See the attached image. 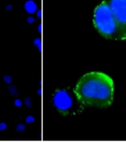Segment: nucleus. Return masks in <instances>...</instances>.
<instances>
[{"label": "nucleus", "mask_w": 126, "mask_h": 142, "mask_svg": "<svg viewBox=\"0 0 126 142\" xmlns=\"http://www.w3.org/2000/svg\"><path fill=\"white\" fill-rule=\"evenodd\" d=\"M36 17H37V18H39V19L41 18V10L38 11L37 13H36Z\"/></svg>", "instance_id": "obj_16"}, {"label": "nucleus", "mask_w": 126, "mask_h": 142, "mask_svg": "<svg viewBox=\"0 0 126 142\" xmlns=\"http://www.w3.org/2000/svg\"><path fill=\"white\" fill-rule=\"evenodd\" d=\"M27 22H28V24L32 25V24H33V23L35 22V19H34L33 17H28V19H27Z\"/></svg>", "instance_id": "obj_13"}, {"label": "nucleus", "mask_w": 126, "mask_h": 142, "mask_svg": "<svg viewBox=\"0 0 126 142\" xmlns=\"http://www.w3.org/2000/svg\"><path fill=\"white\" fill-rule=\"evenodd\" d=\"M75 90L85 105L105 108L109 107L113 101L114 82L103 73L92 72L84 75Z\"/></svg>", "instance_id": "obj_1"}, {"label": "nucleus", "mask_w": 126, "mask_h": 142, "mask_svg": "<svg viewBox=\"0 0 126 142\" xmlns=\"http://www.w3.org/2000/svg\"><path fill=\"white\" fill-rule=\"evenodd\" d=\"M94 24L103 36L120 40L118 27L107 1L96 7L94 13Z\"/></svg>", "instance_id": "obj_2"}, {"label": "nucleus", "mask_w": 126, "mask_h": 142, "mask_svg": "<svg viewBox=\"0 0 126 142\" xmlns=\"http://www.w3.org/2000/svg\"><path fill=\"white\" fill-rule=\"evenodd\" d=\"M34 121H35V117L33 115H28L25 119V121L27 124H31V123L34 122Z\"/></svg>", "instance_id": "obj_10"}, {"label": "nucleus", "mask_w": 126, "mask_h": 142, "mask_svg": "<svg viewBox=\"0 0 126 142\" xmlns=\"http://www.w3.org/2000/svg\"><path fill=\"white\" fill-rule=\"evenodd\" d=\"M24 104L25 105V107H27L28 108H30L33 105V100L30 97H27L24 98Z\"/></svg>", "instance_id": "obj_8"}, {"label": "nucleus", "mask_w": 126, "mask_h": 142, "mask_svg": "<svg viewBox=\"0 0 126 142\" xmlns=\"http://www.w3.org/2000/svg\"><path fill=\"white\" fill-rule=\"evenodd\" d=\"M24 9L28 13H34L37 11V5L33 0H28L24 3Z\"/></svg>", "instance_id": "obj_5"}, {"label": "nucleus", "mask_w": 126, "mask_h": 142, "mask_svg": "<svg viewBox=\"0 0 126 142\" xmlns=\"http://www.w3.org/2000/svg\"><path fill=\"white\" fill-rule=\"evenodd\" d=\"M25 128H26L25 125L22 123H20L16 127V130L18 133H23L25 130Z\"/></svg>", "instance_id": "obj_7"}, {"label": "nucleus", "mask_w": 126, "mask_h": 142, "mask_svg": "<svg viewBox=\"0 0 126 142\" xmlns=\"http://www.w3.org/2000/svg\"><path fill=\"white\" fill-rule=\"evenodd\" d=\"M41 42V38H35V39H34V41H33V44H34V45H35V46H37V45L39 44H40Z\"/></svg>", "instance_id": "obj_14"}, {"label": "nucleus", "mask_w": 126, "mask_h": 142, "mask_svg": "<svg viewBox=\"0 0 126 142\" xmlns=\"http://www.w3.org/2000/svg\"><path fill=\"white\" fill-rule=\"evenodd\" d=\"M14 105L17 107H21L22 105V101L21 99H19V98H17L16 99L15 101H14Z\"/></svg>", "instance_id": "obj_12"}, {"label": "nucleus", "mask_w": 126, "mask_h": 142, "mask_svg": "<svg viewBox=\"0 0 126 142\" xmlns=\"http://www.w3.org/2000/svg\"><path fill=\"white\" fill-rule=\"evenodd\" d=\"M7 90H8L9 93L11 94L12 96L17 97L19 96V92H18L16 87L15 85H10V86H8Z\"/></svg>", "instance_id": "obj_6"}, {"label": "nucleus", "mask_w": 126, "mask_h": 142, "mask_svg": "<svg viewBox=\"0 0 126 142\" xmlns=\"http://www.w3.org/2000/svg\"><path fill=\"white\" fill-rule=\"evenodd\" d=\"M3 80H4V82H5L6 84H11V82L13 81V78H12L11 76H9V75H5L3 76Z\"/></svg>", "instance_id": "obj_9"}, {"label": "nucleus", "mask_w": 126, "mask_h": 142, "mask_svg": "<svg viewBox=\"0 0 126 142\" xmlns=\"http://www.w3.org/2000/svg\"><path fill=\"white\" fill-rule=\"evenodd\" d=\"M116 22L120 40L126 39V0L107 1Z\"/></svg>", "instance_id": "obj_4"}, {"label": "nucleus", "mask_w": 126, "mask_h": 142, "mask_svg": "<svg viewBox=\"0 0 126 142\" xmlns=\"http://www.w3.org/2000/svg\"><path fill=\"white\" fill-rule=\"evenodd\" d=\"M37 47H38V49H39V51L41 53V42L40 43V44H39L38 45H37Z\"/></svg>", "instance_id": "obj_17"}, {"label": "nucleus", "mask_w": 126, "mask_h": 142, "mask_svg": "<svg viewBox=\"0 0 126 142\" xmlns=\"http://www.w3.org/2000/svg\"><path fill=\"white\" fill-rule=\"evenodd\" d=\"M6 11H10L13 9V5H8L6 6Z\"/></svg>", "instance_id": "obj_15"}, {"label": "nucleus", "mask_w": 126, "mask_h": 142, "mask_svg": "<svg viewBox=\"0 0 126 142\" xmlns=\"http://www.w3.org/2000/svg\"><path fill=\"white\" fill-rule=\"evenodd\" d=\"M52 104L56 109L64 114H77L85 104L80 101L75 90L60 89L52 96Z\"/></svg>", "instance_id": "obj_3"}, {"label": "nucleus", "mask_w": 126, "mask_h": 142, "mask_svg": "<svg viewBox=\"0 0 126 142\" xmlns=\"http://www.w3.org/2000/svg\"><path fill=\"white\" fill-rule=\"evenodd\" d=\"M41 29H42V26H41V25L40 24L39 25V27H38V30H39V32L40 33H41Z\"/></svg>", "instance_id": "obj_18"}, {"label": "nucleus", "mask_w": 126, "mask_h": 142, "mask_svg": "<svg viewBox=\"0 0 126 142\" xmlns=\"http://www.w3.org/2000/svg\"><path fill=\"white\" fill-rule=\"evenodd\" d=\"M7 125L6 123H5V122H1L0 123V131H5L7 130Z\"/></svg>", "instance_id": "obj_11"}, {"label": "nucleus", "mask_w": 126, "mask_h": 142, "mask_svg": "<svg viewBox=\"0 0 126 142\" xmlns=\"http://www.w3.org/2000/svg\"><path fill=\"white\" fill-rule=\"evenodd\" d=\"M37 93H38L39 96H41V89H39L38 91H37Z\"/></svg>", "instance_id": "obj_19"}]
</instances>
